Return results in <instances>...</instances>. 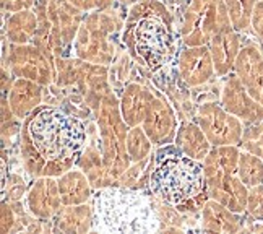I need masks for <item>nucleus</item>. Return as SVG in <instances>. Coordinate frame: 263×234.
Returning a JSON list of instances; mask_svg holds the SVG:
<instances>
[{"instance_id":"31","label":"nucleus","mask_w":263,"mask_h":234,"mask_svg":"<svg viewBox=\"0 0 263 234\" xmlns=\"http://www.w3.org/2000/svg\"><path fill=\"white\" fill-rule=\"evenodd\" d=\"M246 213L252 220L263 223V184L249 189Z\"/></svg>"},{"instance_id":"16","label":"nucleus","mask_w":263,"mask_h":234,"mask_svg":"<svg viewBox=\"0 0 263 234\" xmlns=\"http://www.w3.org/2000/svg\"><path fill=\"white\" fill-rule=\"evenodd\" d=\"M234 74L240 78L249 93L263 106V52L255 44L242 46Z\"/></svg>"},{"instance_id":"7","label":"nucleus","mask_w":263,"mask_h":234,"mask_svg":"<svg viewBox=\"0 0 263 234\" xmlns=\"http://www.w3.org/2000/svg\"><path fill=\"white\" fill-rule=\"evenodd\" d=\"M125 16L112 7L103 12L86 13L77 38L73 41L72 56L96 65H112L117 57V44L110 38L122 31Z\"/></svg>"},{"instance_id":"3","label":"nucleus","mask_w":263,"mask_h":234,"mask_svg":"<svg viewBox=\"0 0 263 234\" xmlns=\"http://www.w3.org/2000/svg\"><path fill=\"white\" fill-rule=\"evenodd\" d=\"M148 192L180 213H200L210 199L203 161L182 153L176 143L155 148Z\"/></svg>"},{"instance_id":"22","label":"nucleus","mask_w":263,"mask_h":234,"mask_svg":"<svg viewBox=\"0 0 263 234\" xmlns=\"http://www.w3.org/2000/svg\"><path fill=\"white\" fill-rule=\"evenodd\" d=\"M174 143L182 153H185L187 156L198 161H203L208 156L211 148H213V145L206 138L205 132L201 130V127L194 119L179 120V129Z\"/></svg>"},{"instance_id":"4","label":"nucleus","mask_w":263,"mask_h":234,"mask_svg":"<svg viewBox=\"0 0 263 234\" xmlns=\"http://www.w3.org/2000/svg\"><path fill=\"white\" fill-rule=\"evenodd\" d=\"M91 205V232H161V220L148 190H134L120 186L103 187L95 190Z\"/></svg>"},{"instance_id":"12","label":"nucleus","mask_w":263,"mask_h":234,"mask_svg":"<svg viewBox=\"0 0 263 234\" xmlns=\"http://www.w3.org/2000/svg\"><path fill=\"white\" fill-rule=\"evenodd\" d=\"M177 75L185 88H198L216 77L213 57L208 46H184L176 59Z\"/></svg>"},{"instance_id":"21","label":"nucleus","mask_w":263,"mask_h":234,"mask_svg":"<svg viewBox=\"0 0 263 234\" xmlns=\"http://www.w3.org/2000/svg\"><path fill=\"white\" fill-rule=\"evenodd\" d=\"M52 221V232L86 234L93 231V205L91 202L80 205H62Z\"/></svg>"},{"instance_id":"14","label":"nucleus","mask_w":263,"mask_h":234,"mask_svg":"<svg viewBox=\"0 0 263 234\" xmlns=\"http://www.w3.org/2000/svg\"><path fill=\"white\" fill-rule=\"evenodd\" d=\"M62 205L57 177L41 176L31 179L25 197V208L29 215L43 221H50Z\"/></svg>"},{"instance_id":"25","label":"nucleus","mask_w":263,"mask_h":234,"mask_svg":"<svg viewBox=\"0 0 263 234\" xmlns=\"http://www.w3.org/2000/svg\"><path fill=\"white\" fill-rule=\"evenodd\" d=\"M153 153L145 159L132 163V165L125 169L124 174L119 177L117 186L134 189V190H148L151 166H153Z\"/></svg>"},{"instance_id":"1","label":"nucleus","mask_w":263,"mask_h":234,"mask_svg":"<svg viewBox=\"0 0 263 234\" xmlns=\"http://www.w3.org/2000/svg\"><path fill=\"white\" fill-rule=\"evenodd\" d=\"M88 140L85 119L46 103L22 122L18 137L20 161L31 179L60 177L77 166Z\"/></svg>"},{"instance_id":"6","label":"nucleus","mask_w":263,"mask_h":234,"mask_svg":"<svg viewBox=\"0 0 263 234\" xmlns=\"http://www.w3.org/2000/svg\"><path fill=\"white\" fill-rule=\"evenodd\" d=\"M99 135V148L103 153L109 186H117L119 177L132 165L127 153L128 125L120 113V101L116 91L104 96L95 114Z\"/></svg>"},{"instance_id":"11","label":"nucleus","mask_w":263,"mask_h":234,"mask_svg":"<svg viewBox=\"0 0 263 234\" xmlns=\"http://www.w3.org/2000/svg\"><path fill=\"white\" fill-rule=\"evenodd\" d=\"M141 127L156 148L174 143L179 129V117L173 103L158 89H155V95L149 101Z\"/></svg>"},{"instance_id":"8","label":"nucleus","mask_w":263,"mask_h":234,"mask_svg":"<svg viewBox=\"0 0 263 234\" xmlns=\"http://www.w3.org/2000/svg\"><path fill=\"white\" fill-rule=\"evenodd\" d=\"M232 29L224 0H189L180 12L179 38L187 47L208 46L216 34Z\"/></svg>"},{"instance_id":"33","label":"nucleus","mask_w":263,"mask_h":234,"mask_svg":"<svg viewBox=\"0 0 263 234\" xmlns=\"http://www.w3.org/2000/svg\"><path fill=\"white\" fill-rule=\"evenodd\" d=\"M0 215H2V221H0V229H2V234L13 232V229L16 226V211H15L12 203L2 200Z\"/></svg>"},{"instance_id":"23","label":"nucleus","mask_w":263,"mask_h":234,"mask_svg":"<svg viewBox=\"0 0 263 234\" xmlns=\"http://www.w3.org/2000/svg\"><path fill=\"white\" fill-rule=\"evenodd\" d=\"M59 192L64 205H80L91 202L95 189L91 186L88 176L80 168H72L65 174L57 177Z\"/></svg>"},{"instance_id":"17","label":"nucleus","mask_w":263,"mask_h":234,"mask_svg":"<svg viewBox=\"0 0 263 234\" xmlns=\"http://www.w3.org/2000/svg\"><path fill=\"white\" fill-rule=\"evenodd\" d=\"M153 86L141 83V81L130 80L128 83L120 89L119 101H120V113L128 127L141 125L145 119L146 109L151 98L155 95Z\"/></svg>"},{"instance_id":"18","label":"nucleus","mask_w":263,"mask_h":234,"mask_svg":"<svg viewBox=\"0 0 263 234\" xmlns=\"http://www.w3.org/2000/svg\"><path fill=\"white\" fill-rule=\"evenodd\" d=\"M208 47L211 57H213L215 72L218 78H224L234 72L236 60L242 49L240 33H237L234 28L222 31L210 41Z\"/></svg>"},{"instance_id":"24","label":"nucleus","mask_w":263,"mask_h":234,"mask_svg":"<svg viewBox=\"0 0 263 234\" xmlns=\"http://www.w3.org/2000/svg\"><path fill=\"white\" fill-rule=\"evenodd\" d=\"M37 31V16L33 8L20 10L4 18V39L13 44L33 43Z\"/></svg>"},{"instance_id":"5","label":"nucleus","mask_w":263,"mask_h":234,"mask_svg":"<svg viewBox=\"0 0 263 234\" xmlns=\"http://www.w3.org/2000/svg\"><path fill=\"white\" fill-rule=\"evenodd\" d=\"M239 145L213 147L203 159L208 197L218 200L229 210L244 215L249 187L239 177Z\"/></svg>"},{"instance_id":"27","label":"nucleus","mask_w":263,"mask_h":234,"mask_svg":"<svg viewBox=\"0 0 263 234\" xmlns=\"http://www.w3.org/2000/svg\"><path fill=\"white\" fill-rule=\"evenodd\" d=\"M237 171L239 177L249 189L263 184V159L250 151L240 148Z\"/></svg>"},{"instance_id":"13","label":"nucleus","mask_w":263,"mask_h":234,"mask_svg":"<svg viewBox=\"0 0 263 234\" xmlns=\"http://www.w3.org/2000/svg\"><path fill=\"white\" fill-rule=\"evenodd\" d=\"M219 104L228 113L240 119L244 125L257 124V122L263 120V106L249 93L234 72L224 77L219 95Z\"/></svg>"},{"instance_id":"29","label":"nucleus","mask_w":263,"mask_h":234,"mask_svg":"<svg viewBox=\"0 0 263 234\" xmlns=\"http://www.w3.org/2000/svg\"><path fill=\"white\" fill-rule=\"evenodd\" d=\"M2 181H4L2 182V200L4 202L18 203L23 200V197H26L29 184H26V181L22 174L10 172Z\"/></svg>"},{"instance_id":"32","label":"nucleus","mask_w":263,"mask_h":234,"mask_svg":"<svg viewBox=\"0 0 263 234\" xmlns=\"http://www.w3.org/2000/svg\"><path fill=\"white\" fill-rule=\"evenodd\" d=\"M67 2L82 10L83 13L103 12V10H109L116 5V0H67Z\"/></svg>"},{"instance_id":"2","label":"nucleus","mask_w":263,"mask_h":234,"mask_svg":"<svg viewBox=\"0 0 263 234\" xmlns=\"http://www.w3.org/2000/svg\"><path fill=\"white\" fill-rule=\"evenodd\" d=\"M176 18L161 0H140L127 8L120 43L135 64L159 74L177 59Z\"/></svg>"},{"instance_id":"9","label":"nucleus","mask_w":263,"mask_h":234,"mask_svg":"<svg viewBox=\"0 0 263 234\" xmlns=\"http://www.w3.org/2000/svg\"><path fill=\"white\" fill-rule=\"evenodd\" d=\"M4 65L15 78L33 80L43 86H50L55 81V62L34 43L13 44L4 39Z\"/></svg>"},{"instance_id":"28","label":"nucleus","mask_w":263,"mask_h":234,"mask_svg":"<svg viewBox=\"0 0 263 234\" xmlns=\"http://www.w3.org/2000/svg\"><path fill=\"white\" fill-rule=\"evenodd\" d=\"M155 145L153 141L149 140V137L146 135V132L143 130L141 125H135L128 129L127 134V153L128 158L132 159V163H137L148 158L151 153L155 151Z\"/></svg>"},{"instance_id":"15","label":"nucleus","mask_w":263,"mask_h":234,"mask_svg":"<svg viewBox=\"0 0 263 234\" xmlns=\"http://www.w3.org/2000/svg\"><path fill=\"white\" fill-rule=\"evenodd\" d=\"M85 15L86 13H83L82 10H78L67 0H47V16L57 41L67 56H72L73 41Z\"/></svg>"},{"instance_id":"26","label":"nucleus","mask_w":263,"mask_h":234,"mask_svg":"<svg viewBox=\"0 0 263 234\" xmlns=\"http://www.w3.org/2000/svg\"><path fill=\"white\" fill-rule=\"evenodd\" d=\"M258 0H224L232 28L237 33H247L252 29V18Z\"/></svg>"},{"instance_id":"35","label":"nucleus","mask_w":263,"mask_h":234,"mask_svg":"<svg viewBox=\"0 0 263 234\" xmlns=\"http://www.w3.org/2000/svg\"><path fill=\"white\" fill-rule=\"evenodd\" d=\"M252 31L260 39L263 44V2L258 0L255 10H254V18H252Z\"/></svg>"},{"instance_id":"10","label":"nucleus","mask_w":263,"mask_h":234,"mask_svg":"<svg viewBox=\"0 0 263 234\" xmlns=\"http://www.w3.org/2000/svg\"><path fill=\"white\" fill-rule=\"evenodd\" d=\"M194 120L205 132L213 147L240 145L244 134V122L232 116L219 104V101H208L198 104Z\"/></svg>"},{"instance_id":"37","label":"nucleus","mask_w":263,"mask_h":234,"mask_svg":"<svg viewBox=\"0 0 263 234\" xmlns=\"http://www.w3.org/2000/svg\"><path fill=\"white\" fill-rule=\"evenodd\" d=\"M261 2H263V0H261Z\"/></svg>"},{"instance_id":"30","label":"nucleus","mask_w":263,"mask_h":234,"mask_svg":"<svg viewBox=\"0 0 263 234\" xmlns=\"http://www.w3.org/2000/svg\"><path fill=\"white\" fill-rule=\"evenodd\" d=\"M239 147L263 159V120L244 125V134Z\"/></svg>"},{"instance_id":"36","label":"nucleus","mask_w":263,"mask_h":234,"mask_svg":"<svg viewBox=\"0 0 263 234\" xmlns=\"http://www.w3.org/2000/svg\"><path fill=\"white\" fill-rule=\"evenodd\" d=\"M140 0H116V4H119L122 8H130L132 5H135Z\"/></svg>"},{"instance_id":"19","label":"nucleus","mask_w":263,"mask_h":234,"mask_svg":"<svg viewBox=\"0 0 263 234\" xmlns=\"http://www.w3.org/2000/svg\"><path fill=\"white\" fill-rule=\"evenodd\" d=\"M200 229L205 232H240L244 231V221L239 213L218 200L208 199L200 210Z\"/></svg>"},{"instance_id":"34","label":"nucleus","mask_w":263,"mask_h":234,"mask_svg":"<svg viewBox=\"0 0 263 234\" xmlns=\"http://www.w3.org/2000/svg\"><path fill=\"white\" fill-rule=\"evenodd\" d=\"M37 4V0H2L4 13H15L20 10H29Z\"/></svg>"},{"instance_id":"20","label":"nucleus","mask_w":263,"mask_h":234,"mask_svg":"<svg viewBox=\"0 0 263 234\" xmlns=\"http://www.w3.org/2000/svg\"><path fill=\"white\" fill-rule=\"evenodd\" d=\"M44 88L43 85L36 83L33 80L26 78H15L12 88L5 95L13 114L23 120L33 113L36 107H39L44 101Z\"/></svg>"}]
</instances>
